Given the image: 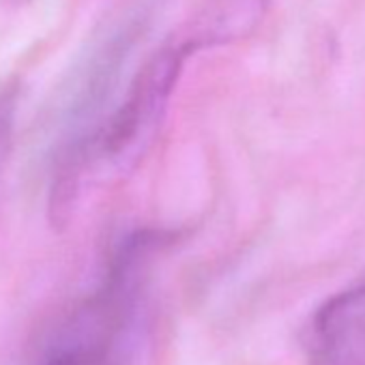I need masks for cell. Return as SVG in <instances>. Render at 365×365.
Segmentation results:
<instances>
[{
  "instance_id": "1",
  "label": "cell",
  "mask_w": 365,
  "mask_h": 365,
  "mask_svg": "<svg viewBox=\"0 0 365 365\" xmlns=\"http://www.w3.org/2000/svg\"><path fill=\"white\" fill-rule=\"evenodd\" d=\"M174 239L163 230L123 237L93 290L39 339L31 365H135L148 335L153 267Z\"/></svg>"
},
{
  "instance_id": "2",
  "label": "cell",
  "mask_w": 365,
  "mask_h": 365,
  "mask_svg": "<svg viewBox=\"0 0 365 365\" xmlns=\"http://www.w3.org/2000/svg\"><path fill=\"white\" fill-rule=\"evenodd\" d=\"M153 16V0H129L91 37L48 110L50 159L82 144L108 116L123 69Z\"/></svg>"
},
{
  "instance_id": "3",
  "label": "cell",
  "mask_w": 365,
  "mask_h": 365,
  "mask_svg": "<svg viewBox=\"0 0 365 365\" xmlns=\"http://www.w3.org/2000/svg\"><path fill=\"white\" fill-rule=\"evenodd\" d=\"M307 365H365V279L318 307L307 331Z\"/></svg>"
},
{
  "instance_id": "4",
  "label": "cell",
  "mask_w": 365,
  "mask_h": 365,
  "mask_svg": "<svg viewBox=\"0 0 365 365\" xmlns=\"http://www.w3.org/2000/svg\"><path fill=\"white\" fill-rule=\"evenodd\" d=\"M269 5L271 0H205L170 39L185 50L187 56L243 41L262 24Z\"/></svg>"
},
{
  "instance_id": "5",
  "label": "cell",
  "mask_w": 365,
  "mask_h": 365,
  "mask_svg": "<svg viewBox=\"0 0 365 365\" xmlns=\"http://www.w3.org/2000/svg\"><path fill=\"white\" fill-rule=\"evenodd\" d=\"M20 93L22 84L18 78H9L0 84V172H3L11 153L20 110Z\"/></svg>"
},
{
  "instance_id": "6",
  "label": "cell",
  "mask_w": 365,
  "mask_h": 365,
  "mask_svg": "<svg viewBox=\"0 0 365 365\" xmlns=\"http://www.w3.org/2000/svg\"><path fill=\"white\" fill-rule=\"evenodd\" d=\"M7 3H11V5H31V3H35V0H7Z\"/></svg>"
}]
</instances>
